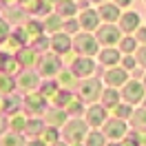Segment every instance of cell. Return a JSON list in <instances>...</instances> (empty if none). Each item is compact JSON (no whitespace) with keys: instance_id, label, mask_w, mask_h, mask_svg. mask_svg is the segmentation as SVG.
Masks as SVG:
<instances>
[{"instance_id":"1","label":"cell","mask_w":146,"mask_h":146,"mask_svg":"<svg viewBox=\"0 0 146 146\" xmlns=\"http://www.w3.org/2000/svg\"><path fill=\"white\" fill-rule=\"evenodd\" d=\"M84 135H86V124L80 122V119H73L64 126V139L71 142V144H78Z\"/></svg>"},{"instance_id":"2","label":"cell","mask_w":146,"mask_h":146,"mask_svg":"<svg viewBox=\"0 0 146 146\" xmlns=\"http://www.w3.org/2000/svg\"><path fill=\"white\" fill-rule=\"evenodd\" d=\"M104 135L111 137V139H117V137H124L126 135V124L122 119H111L104 124Z\"/></svg>"},{"instance_id":"3","label":"cell","mask_w":146,"mask_h":146,"mask_svg":"<svg viewBox=\"0 0 146 146\" xmlns=\"http://www.w3.org/2000/svg\"><path fill=\"white\" fill-rule=\"evenodd\" d=\"M73 46H75V51L86 53V55H91V53L98 51V42H95V38H91V36H80L73 42Z\"/></svg>"},{"instance_id":"4","label":"cell","mask_w":146,"mask_h":146,"mask_svg":"<svg viewBox=\"0 0 146 146\" xmlns=\"http://www.w3.org/2000/svg\"><path fill=\"white\" fill-rule=\"evenodd\" d=\"M124 98H126V102H131V104L142 102L144 100V86L139 82H128L126 89H124Z\"/></svg>"},{"instance_id":"5","label":"cell","mask_w":146,"mask_h":146,"mask_svg":"<svg viewBox=\"0 0 146 146\" xmlns=\"http://www.w3.org/2000/svg\"><path fill=\"white\" fill-rule=\"evenodd\" d=\"M98 40H100L102 44H113V42L119 40V31L113 25H106V27H102L98 31Z\"/></svg>"},{"instance_id":"6","label":"cell","mask_w":146,"mask_h":146,"mask_svg":"<svg viewBox=\"0 0 146 146\" xmlns=\"http://www.w3.org/2000/svg\"><path fill=\"white\" fill-rule=\"evenodd\" d=\"M84 100H95L98 95H100V82L98 80H86L82 82V91H80Z\"/></svg>"},{"instance_id":"7","label":"cell","mask_w":146,"mask_h":146,"mask_svg":"<svg viewBox=\"0 0 146 146\" xmlns=\"http://www.w3.org/2000/svg\"><path fill=\"white\" fill-rule=\"evenodd\" d=\"M104 119H106V111L102 106H91L86 113V124H91V126H100L104 124Z\"/></svg>"},{"instance_id":"8","label":"cell","mask_w":146,"mask_h":146,"mask_svg":"<svg viewBox=\"0 0 146 146\" xmlns=\"http://www.w3.org/2000/svg\"><path fill=\"white\" fill-rule=\"evenodd\" d=\"M40 71L44 73V75H53V73H58V71H60V60L53 58V55H46L44 60H42V64H40Z\"/></svg>"},{"instance_id":"9","label":"cell","mask_w":146,"mask_h":146,"mask_svg":"<svg viewBox=\"0 0 146 146\" xmlns=\"http://www.w3.org/2000/svg\"><path fill=\"white\" fill-rule=\"evenodd\" d=\"M93 69H95V64L91 62V60H86V58H80V60H78V62L73 64V73H75V75H82V78H86V75H91L93 73Z\"/></svg>"},{"instance_id":"10","label":"cell","mask_w":146,"mask_h":146,"mask_svg":"<svg viewBox=\"0 0 146 146\" xmlns=\"http://www.w3.org/2000/svg\"><path fill=\"white\" fill-rule=\"evenodd\" d=\"M119 22H122V29H124V31H135V29L139 27V16L133 13V11H128V13H124V16L119 18Z\"/></svg>"},{"instance_id":"11","label":"cell","mask_w":146,"mask_h":146,"mask_svg":"<svg viewBox=\"0 0 146 146\" xmlns=\"http://www.w3.org/2000/svg\"><path fill=\"white\" fill-rule=\"evenodd\" d=\"M106 82L111 84V86H119V84L126 82V71L124 69H113V71L106 73Z\"/></svg>"},{"instance_id":"12","label":"cell","mask_w":146,"mask_h":146,"mask_svg":"<svg viewBox=\"0 0 146 146\" xmlns=\"http://www.w3.org/2000/svg\"><path fill=\"white\" fill-rule=\"evenodd\" d=\"M27 109L31 111V113H42V111H44V98L38 95V93L29 95L27 98Z\"/></svg>"},{"instance_id":"13","label":"cell","mask_w":146,"mask_h":146,"mask_svg":"<svg viewBox=\"0 0 146 146\" xmlns=\"http://www.w3.org/2000/svg\"><path fill=\"white\" fill-rule=\"evenodd\" d=\"M100 16L106 20V22H115V20L119 18V7L117 5H115V7H113V5H104L100 9Z\"/></svg>"},{"instance_id":"14","label":"cell","mask_w":146,"mask_h":146,"mask_svg":"<svg viewBox=\"0 0 146 146\" xmlns=\"http://www.w3.org/2000/svg\"><path fill=\"white\" fill-rule=\"evenodd\" d=\"M64 119H66V111H58V109H53V111H49L46 113V122L51 124V126H60V124H64Z\"/></svg>"},{"instance_id":"15","label":"cell","mask_w":146,"mask_h":146,"mask_svg":"<svg viewBox=\"0 0 146 146\" xmlns=\"http://www.w3.org/2000/svg\"><path fill=\"white\" fill-rule=\"evenodd\" d=\"M80 22H82L84 29H95L98 25H100V20H98V13H95V11H84V16L80 18Z\"/></svg>"},{"instance_id":"16","label":"cell","mask_w":146,"mask_h":146,"mask_svg":"<svg viewBox=\"0 0 146 146\" xmlns=\"http://www.w3.org/2000/svg\"><path fill=\"white\" fill-rule=\"evenodd\" d=\"M71 46V40L66 36H55L53 38V49L58 51V53H66V49Z\"/></svg>"},{"instance_id":"17","label":"cell","mask_w":146,"mask_h":146,"mask_svg":"<svg viewBox=\"0 0 146 146\" xmlns=\"http://www.w3.org/2000/svg\"><path fill=\"white\" fill-rule=\"evenodd\" d=\"M117 91H104V95H102V104L104 106H109V109H115L117 106Z\"/></svg>"},{"instance_id":"18","label":"cell","mask_w":146,"mask_h":146,"mask_svg":"<svg viewBox=\"0 0 146 146\" xmlns=\"http://www.w3.org/2000/svg\"><path fill=\"white\" fill-rule=\"evenodd\" d=\"M100 60H102L104 64H115V62L119 60V53H117V51H113V49H106V51H102Z\"/></svg>"},{"instance_id":"19","label":"cell","mask_w":146,"mask_h":146,"mask_svg":"<svg viewBox=\"0 0 146 146\" xmlns=\"http://www.w3.org/2000/svg\"><path fill=\"white\" fill-rule=\"evenodd\" d=\"M104 137L106 135H100L98 131H93L86 135V146H104Z\"/></svg>"},{"instance_id":"20","label":"cell","mask_w":146,"mask_h":146,"mask_svg":"<svg viewBox=\"0 0 146 146\" xmlns=\"http://www.w3.org/2000/svg\"><path fill=\"white\" fill-rule=\"evenodd\" d=\"M2 146H25V144H22V137H20L18 133H11V135L5 137Z\"/></svg>"},{"instance_id":"21","label":"cell","mask_w":146,"mask_h":146,"mask_svg":"<svg viewBox=\"0 0 146 146\" xmlns=\"http://www.w3.org/2000/svg\"><path fill=\"white\" fill-rule=\"evenodd\" d=\"M113 113H115V117H128V115H133L131 106H126V104H117V106L113 109Z\"/></svg>"},{"instance_id":"22","label":"cell","mask_w":146,"mask_h":146,"mask_svg":"<svg viewBox=\"0 0 146 146\" xmlns=\"http://www.w3.org/2000/svg\"><path fill=\"white\" fill-rule=\"evenodd\" d=\"M133 124H137V126H146V109L133 113Z\"/></svg>"},{"instance_id":"23","label":"cell","mask_w":146,"mask_h":146,"mask_svg":"<svg viewBox=\"0 0 146 146\" xmlns=\"http://www.w3.org/2000/svg\"><path fill=\"white\" fill-rule=\"evenodd\" d=\"M42 137H44V139H49V144H55V142H58V133H55V126H49L44 133H42Z\"/></svg>"},{"instance_id":"24","label":"cell","mask_w":146,"mask_h":146,"mask_svg":"<svg viewBox=\"0 0 146 146\" xmlns=\"http://www.w3.org/2000/svg\"><path fill=\"white\" fill-rule=\"evenodd\" d=\"M27 131H29V133H40V131H42V122L29 119V122H27Z\"/></svg>"},{"instance_id":"25","label":"cell","mask_w":146,"mask_h":146,"mask_svg":"<svg viewBox=\"0 0 146 146\" xmlns=\"http://www.w3.org/2000/svg\"><path fill=\"white\" fill-rule=\"evenodd\" d=\"M11 128L13 131H22V128H27V122L20 117V115H16V117L11 119Z\"/></svg>"},{"instance_id":"26","label":"cell","mask_w":146,"mask_h":146,"mask_svg":"<svg viewBox=\"0 0 146 146\" xmlns=\"http://www.w3.org/2000/svg\"><path fill=\"white\" fill-rule=\"evenodd\" d=\"M42 95H49V98H51V95H58V86H55L53 82H46L44 86H42Z\"/></svg>"},{"instance_id":"27","label":"cell","mask_w":146,"mask_h":146,"mask_svg":"<svg viewBox=\"0 0 146 146\" xmlns=\"http://www.w3.org/2000/svg\"><path fill=\"white\" fill-rule=\"evenodd\" d=\"M20 84H22V86H36V84H38V78H36V75H27V73H25V75H22V80H20Z\"/></svg>"},{"instance_id":"28","label":"cell","mask_w":146,"mask_h":146,"mask_svg":"<svg viewBox=\"0 0 146 146\" xmlns=\"http://www.w3.org/2000/svg\"><path fill=\"white\" fill-rule=\"evenodd\" d=\"M139 144H142L139 133H131V135H126V146H139Z\"/></svg>"},{"instance_id":"29","label":"cell","mask_w":146,"mask_h":146,"mask_svg":"<svg viewBox=\"0 0 146 146\" xmlns=\"http://www.w3.org/2000/svg\"><path fill=\"white\" fill-rule=\"evenodd\" d=\"M58 9H60V13H66V16H71L73 11H75V5H71V2H64V5H60Z\"/></svg>"},{"instance_id":"30","label":"cell","mask_w":146,"mask_h":146,"mask_svg":"<svg viewBox=\"0 0 146 146\" xmlns=\"http://www.w3.org/2000/svg\"><path fill=\"white\" fill-rule=\"evenodd\" d=\"M18 104H20V102L16 100V98H11V100L5 102V106H7V111H9V113H16V111H18Z\"/></svg>"},{"instance_id":"31","label":"cell","mask_w":146,"mask_h":146,"mask_svg":"<svg viewBox=\"0 0 146 146\" xmlns=\"http://www.w3.org/2000/svg\"><path fill=\"white\" fill-rule=\"evenodd\" d=\"M80 109H82V106H80L78 100H71L69 104H66V111H69V113H80Z\"/></svg>"},{"instance_id":"32","label":"cell","mask_w":146,"mask_h":146,"mask_svg":"<svg viewBox=\"0 0 146 146\" xmlns=\"http://www.w3.org/2000/svg\"><path fill=\"white\" fill-rule=\"evenodd\" d=\"M135 46V40L133 38H126V40H122V51H131Z\"/></svg>"},{"instance_id":"33","label":"cell","mask_w":146,"mask_h":146,"mask_svg":"<svg viewBox=\"0 0 146 146\" xmlns=\"http://www.w3.org/2000/svg\"><path fill=\"white\" fill-rule=\"evenodd\" d=\"M7 33H9L7 22H5V20H0V40H5V38H7Z\"/></svg>"},{"instance_id":"34","label":"cell","mask_w":146,"mask_h":146,"mask_svg":"<svg viewBox=\"0 0 146 146\" xmlns=\"http://www.w3.org/2000/svg\"><path fill=\"white\" fill-rule=\"evenodd\" d=\"M58 25H60V20H58V16H51V20L46 22V29H51V31H53V29H58Z\"/></svg>"},{"instance_id":"35","label":"cell","mask_w":146,"mask_h":146,"mask_svg":"<svg viewBox=\"0 0 146 146\" xmlns=\"http://www.w3.org/2000/svg\"><path fill=\"white\" fill-rule=\"evenodd\" d=\"M137 60H139V62L146 66V46H142V49L137 51Z\"/></svg>"},{"instance_id":"36","label":"cell","mask_w":146,"mask_h":146,"mask_svg":"<svg viewBox=\"0 0 146 146\" xmlns=\"http://www.w3.org/2000/svg\"><path fill=\"white\" fill-rule=\"evenodd\" d=\"M137 40L146 42V29H139V31H137Z\"/></svg>"},{"instance_id":"37","label":"cell","mask_w":146,"mask_h":146,"mask_svg":"<svg viewBox=\"0 0 146 146\" xmlns=\"http://www.w3.org/2000/svg\"><path fill=\"white\" fill-rule=\"evenodd\" d=\"M115 5H117V7H128L131 0H115Z\"/></svg>"},{"instance_id":"38","label":"cell","mask_w":146,"mask_h":146,"mask_svg":"<svg viewBox=\"0 0 146 146\" xmlns=\"http://www.w3.org/2000/svg\"><path fill=\"white\" fill-rule=\"evenodd\" d=\"M124 66H126V69H131V66H133V58H126V62H124Z\"/></svg>"},{"instance_id":"39","label":"cell","mask_w":146,"mask_h":146,"mask_svg":"<svg viewBox=\"0 0 146 146\" xmlns=\"http://www.w3.org/2000/svg\"><path fill=\"white\" fill-rule=\"evenodd\" d=\"M46 144V142H38V139H36V142H29V146H44Z\"/></svg>"},{"instance_id":"40","label":"cell","mask_w":146,"mask_h":146,"mask_svg":"<svg viewBox=\"0 0 146 146\" xmlns=\"http://www.w3.org/2000/svg\"><path fill=\"white\" fill-rule=\"evenodd\" d=\"M2 131H5V119L0 117V133H2Z\"/></svg>"},{"instance_id":"41","label":"cell","mask_w":146,"mask_h":146,"mask_svg":"<svg viewBox=\"0 0 146 146\" xmlns=\"http://www.w3.org/2000/svg\"><path fill=\"white\" fill-rule=\"evenodd\" d=\"M55 146H66V144H64V142H55Z\"/></svg>"},{"instance_id":"42","label":"cell","mask_w":146,"mask_h":146,"mask_svg":"<svg viewBox=\"0 0 146 146\" xmlns=\"http://www.w3.org/2000/svg\"><path fill=\"white\" fill-rule=\"evenodd\" d=\"M106 146H119V144H117V142H111V144H106Z\"/></svg>"},{"instance_id":"43","label":"cell","mask_w":146,"mask_h":146,"mask_svg":"<svg viewBox=\"0 0 146 146\" xmlns=\"http://www.w3.org/2000/svg\"><path fill=\"white\" fill-rule=\"evenodd\" d=\"M93 2H100V0H93Z\"/></svg>"},{"instance_id":"44","label":"cell","mask_w":146,"mask_h":146,"mask_svg":"<svg viewBox=\"0 0 146 146\" xmlns=\"http://www.w3.org/2000/svg\"><path fill=\"white\" fill-rule=\"evenodd\" d=\"M144 104H146V100H144Z\"/></svg>"}]
</instances>
